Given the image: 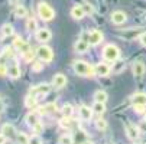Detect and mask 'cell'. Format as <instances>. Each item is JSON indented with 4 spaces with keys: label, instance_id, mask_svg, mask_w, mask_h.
<instances>
[{
    "label": "cell",
    "instance_id": "4fadbf2b",
    "mask_svg": "<svg viewBox=\"0 0 146 144\" xmlns=\"http://www.w3.org/2000/svg\"><path fill=\"white\" fill-rule=\"evenodd\" d=\"M110 71H111V68L104 62H100L96 66V75H98V76H107L110 74Z\"/></svg>",
    "mask_w": 146,
    "mask_h": 144
},
{
    "label": "cell",
    "instance_id": "8fae6325",
    "mask_svg": "<svg viewBox=\"0 0 146 144\" xmlns=\"http://www.w3.org/2000/svg\"><path fill=\"white\" fill-rule=\"evenodd\" d=\"M2 134L6 137V138H9V140H12V138H16V130H15V127L12 126V124H5L3 127H2Z\"/></svg>",
    "mask_w": 146,
    "mask_h": 144
},
{
    "label": "cell",
    "instance_id": "f6af8a7d",
    "mask_svg": "<svg viewBox=\"0 0 146 144\" xmlns=\"http://www.w3.org/2000/svg\"><path fill=\"white\" fill-rule=\"evenodd\" d=\"M82 144H93V143H91V141H84Z\"/></svg>",
    "mask_w": 146,
    "mask_h": 144
},
{
    "label": "cell",
    "instance_id": "484cf974",
    "mask_svg": "<svg viewBox=\"0 0 146 144\" xmlns=\"http://www.w3.org/2000/svg\"><path fill=\"white\" fill-rule=\"evenodd\" d=\"M26 29H28V32H33V30L38 29V23H36V20H35L33 17L28 19V22H26Z\"/></svg>",
    "mask_w": 146,
    "mask_h": 144
},
{
    "label": "cell",
    "instance_id": "7402d4cb",
    "mask_svg": "<svg viewBox=\"0 0 146 144\" xmlns=\"http://www.w3.org/2000/svg\"><path fill=\"white\" fill-rule=\"evenodd\" d=\"M16 141H17V144H31V138L25 133H17L16 134Z\"/></svg>",
    "mask_w": 146,
    "mask_h": 144
},
{
    "label": "cell",
    "instance_id": "8d00e7d4",
    "mask_svg": "<svg viewBox=\"0 0 146 144\" xmlns=\"http://www.w3.org/2000/svg\"><path fill=\"white\" fill-rule=\"evenodd\" d=\"M32 130H33V133H35V134H40V133L44 131V124L39 121V122H36V124L32 127Z\"/></svg>",
    "mask_w": 146,
    "mask_h": 144
},
{
    "label": "cell",
    "instance_id": "ee69618b",
    "mask_svg": "<svg viewBox=\"0 0 146 144\" xmlns=\"http://www.w3.org/2000/svg\"><path fill=\"white\" fill-rule=\"evenodd\" d=\"M3 110V104H2V101H0V111Z\"/></svg>",
    "mask_w": 146,
    "mask_h": 144
},
{
    "label": "cell",
    "instance_id": "74e56055",
    "mask_svg": "<svg viewBox=\"0 0 146 144\" xmlns=\"http://www.w3.org/2000/svg\"><path fill=\"white\" fill-rule=\"evenodd\" d=\"M133 110L137 114H142V112H145V105L143 104H133Z\"/></svg>",
    "mask_w": 146,
    "mask_h": 144
},
{
    "label": "cell",
    "instance_id": "f35d334b",
    "mask_svg": "<svg viewBox=\"0 0 146 144\" xmlns=\"http://www.w3.org/2000/svg\"><path fill=\"white\" fill-rule=\"evenodd\" d=\"M6 75H7V68L3 64H0V76H6Z\"/></svg>",
    "mask_w": 146,
    "mask_h": 144
},
{
    "label": "cell",
    "instance_id": "30bf717a",
    "mask_svg": "<svg viewBox=\"0 0 146 144\" xmlns=\"http://www.w3.org/2000/svg\"><path fill=\"white\" fill-rule=\"evenodd\" d=\"M52 85L56 88V89H61L67 85V76L62 75V74H56L54 76V81H52Z\"/></svg>",
    "mask_w": 146,
    "mask_h": 144
},
{
    "label": "cell",
    "instance_id": "e0dca14e",
    "mask_svg": "<svg viewBox=\"0 0 146 144\" xmlns=\"http://www.w3.org/2000/svg\"><path fill=\"white\" fill-rule=\"evenodd\" d=\"M80 115H81V118L84 120V121H90L91 117H93V108L90 110L86 105H81L80 107Z\"/></svg>",
    "mask_w": 146,
    "mask_h": 144
},
{
    "label": "cell",
    "instance_id": "7bdbcfd3",
    "mask_svg": "<svg viewBox=\"0 0 146 144\" xmlns=\"http://www.w3.org/2000/svg\"><path fill=\"white\" fill-rule=\"evenodd\" d=\"M9 3H12V5H16V3H17V0H9Z\"/></svg>",
    "mask_w": 146,
    "mask_h": 144
},
{
    "label": "cell",
    "instance_id": "bcb514c9",
    "mask_svg": "<svg viewBox=\"0 0 146 144\" xmlns=\"http://www.w3.org/2000/svg\"><path fill=\"white\" fill-rule=\"evenodd\" d=\"M145 122H146V112H145Z\"/></svg>",
    "mask_w": 146,
    "mask_h": 144
},
{
    "label": "cell",
    "instance_id": "277c9868",
    "mask_svg": "<svg viewBox=\"0 0 146 144\" xmlns=\"http://www.w3.org/2000/svg\"><path fill=\"white\" fill-rule=\"evenodd\" d=\"M36 55L39 56V59L42 60V62H51V60L54 59V52H52V49H51L49 46H45V45L39 46V48L36 49Z\"/></svg>",
    "mask_w": 146,
    "mask_h": 144
},
{
    "label": "cell",
    "instance_id": "9a60e30c",
    "mask_svg": "<svg viewBox=\"0 0 146 144\" xmlns=\"http://www.w3.org/2000/svg\"><path fill=\"white\" fill-rule=\"evenodd\" d=\"M13 45H15V48H16L19 52H22V53H25V52H28V51L31 49V48H29V45L25 42V40L20 39V37H16V39H15Z\"/></svg>",
    "mask_w": 146,
    "mask_h": 144
},
{
    "label": "cell",
    "instance_id": "ab89813d",
    "mask_svg": "<svg viewBox=\"0 0 146 144\" xmlns=\"http://www.w3.org/2000/svg\"><path fill=\"white\" fill-rule=\"evenodd\" d=\"M31 144H42V141H40V138L38 135H33L31 138Z\"/></svg>",
    "mask_w": 146,
    "mask_h": 144
},
{
    "label": "cell",
    "instance_id": "4316f807",
    "mask_svg": "<svg viewBox=\"0 0 146 144\" xmlns=\"http://www.w3.org/2000/svg\"><path fill=\"white\" fill-rule=\"evenodd\" d=\"M15 14H16V17H26L28 10L25 9V6H16V9H15Z\"/></svg>",
    "mask_w": 146,
    "mask_h": 144
},
{
    "label": "cell",
    "instance_id": "9c48e42d",
    "mask_svg": "<svg viewBox=\"0 0 146 144\" xmlns=\"http://www.w3.org/2000/svg\"><path fill=\"white\" fill-rule=\"evenodd\" d=\"M126 20H127V16H126V13L121 12V10H116V12L111 13V22L114 25H123Z\"/></svg>",
    "mask_w": 146,
    "mask_h": 144
},
{
    "label": "cell",
    "instance_id": "e575fe53",
    "mask_svg": "<svg viewBox=\"0 0 146 144\" xmlns=\"http://www.w3.org/2000/svg\"><path fill=\"white\" fill-rule=\"evenodd\" d=\"M33 58H35V52H33L32 49H29L28 52H25V53H23V59L26 60V62H32Z\"/></svg>",
    "mask_w": 146,
    "mask_h": 144
},
{
    "label": "cell",
    "instance_id": "7c38bea8",
    "mask_svg": "<svg viewBox=\"0 0 146 144\" xmlns=\"http://www.w3.org/2000/svg\"><path fill=\"white\" fill-rule=\"evenodd\" d=\"M84 16H86V10H84V7H82V6L75 5V6L71 9V17H72V19H75V20H81Z\"/></svg>",
    "mask_w": 146,
    "mask_h": 144
},
{
    "label": "cell",
    "instance_id": "7a4b0ae2",
    "mask_svg": "<svg viewBox=\"0 0 146 144\" xmlns=\"http://www.w3.org/2000/svg\"><path fill=\"white\" fill-rule=\"evenodd\" d=\"M38 14H39V17L42 19L44 22H49V20H52L55 17L54 9L48 3H44V2H40L38 5Z\"/></svg>",
    "mask_w": 146,
    "mask_h": 144
},
{
    "label": "cell",
    "instance_id": "d4e9b609",
    "mask_svg": "<svg viewBox=\"0 0 146 144\" xmlns=\"http://www.w3.org/2000/svg\"><path fill=\"white\" fill-rule=\"evenodd\" d=\"M0 30H2V35H3L5 37H7V36H12V35H13V26H12V25H9V23L3 25Z\"/></svg>",
    "mask_w": 146,
    "mask_h": 144
},
{
    "label": "cell",
    "instance_id": "83f0119b",
    "mask_svg": "<svg viewBox=\"0 0 146 144\" xmlns=\"http://www.w3.org/2000/svg\"><path fill=\"white\" fill-rule=\"evenodd\" d=\"M59 144H74V140L70 134H64V135H61L59 140H58Z\"/></svg>",
    "mask_w": 146,
    "mask_h": 144
},
{
    "label": "cell",
    "instance_id": "d6986e66",
    "mask_svg": "<svg viewBox=\"0 0 146 144\" xmlns=\"http://www.w3.org/2000/svg\"><path fill=\"white\" fill-rule=\"evenodd\" d=\"M56 111V104H54V102H51V104H46L44 107L39 108V114L40 115H46V114H51V112H55Z\"/></svg>",
    "mask_w": 146,
    "mask_h": 144
},
{
    "label": "cell",
    "instance_id": "2e32d148",
    "mask_svg": "<svg viewBox=\"0 0 146 144\" xmlns=\"http://www.w3.org/2000/svg\"><path fill=\"white\" fill-rule=\"evenodd\" d=\"M132 71H133V75L135 76H143L145 75V71H146V66H145V64L143 62H135L133 64V68H132Z\"/></svg>",
    "mask_w": 146,
    "mask_h": 144
},
{
    "label": "cell",
    "instance_id": "1f68e13d",
    "mask_svg": "<svg viewBox=\"0 0 146 144\" xmlns=\"http://www.w3.org/2000/svg\"><path fill=\"white\" fill-rule=\"evenodd\" d=\"M71 124H72V121L70 120V117H64V118L59 120V126H61L62 128H70Z\"/></svg>",
    "mask_w": 146,
    "mask_h": 144
},
{
    "label": "cell",
    "instance_id": "44dd1931",
    "mask_svg": "<svg viewBox=\"0 0 146 144\" xmlns=\"http://www.w3.org/2000/svg\"><path fill=\"white\" fill-rule=\"evenodd\" d=\"M38 114H39V112H29V114L26 115V124H28L29 127H33L36 122H39Z\"/></svg>",
    "mask_w": 146,
    "mask_h": 144
},
{
    "label": "cell",
    "instance_id": "4dcf8cb0",
    "mask_svg": "<svg viewBox=\"0 0 146 144\" xmlns=\"http://www.w3.org/2000/svg\"><path fill=\"white\" fill-rule=\"evenodd\" d=\"M124 66H126V65H124V62H121V60H117L116 64H113V72H114V74H120V72L124 69Z\"/></svg>",
    "mask_w": 146,
    "mask_h": 144
},
{
    "label": "cell",
    "instance_id": "836d02e7",
    "mask_svg": "<svg viewBox=\"0 0 146 144\" xmlns=\"http://www.w3.org/2000/svg\"><path fill=\"white\" fill-rule=\"evenodd\" d=\"M3 56H5V58H9V59H12V58L15 56L13 48H10V46H6V48L3 49Z\"/></svg>",
    "mask_w": 146,
    "mask_h": 144
},
{
    "label": "cell",
    "instance_id": "d6a6232c",
    "mask_svg": "<svg viewBox=\"0 0 146 144\" xmlns=\"http://www.w3.org/2000/svg\"><path fill=\"white\" fill-rule=\"evenodd\" d=\"M96 127H97V130H101V131H104L107 128V122H106V120H97L96 121Z\"/></svg>",
    "mask_w": 146,
    "mask_h": 144
},
{
    "label": "cell",
    "instance_id": "f546056e",
    "mask_svg": "<svg viewBox=\"0 0 146 144\" xmlns=\"http://www.w3.org/2000/svg\"><path fill=\"white\" fill-rule=\"evenodd\" d=\"M93 111L96 114H103L104 111H106V107H104V102H96L94 107H93Z\"/></svg>",
    "mask_w": 146,
    "mask_h": 144
},
{
    "label": "cell",
    "instance_id": "52a82bcc",
    "mask_svg": "<svg viewBox=\"0 0 146 144\" xmlns=\"http://www.w3.org/2000/svg\"><path fill=\"white\" fill-rule=\"evenodd\" d=\"M36 40H39V42H48V40H51L52 37V33L49 29L46 28H42V29H38L36 30Z\"/></svg>",
    "mask_w": 146,
    "mask_h": 144
},
{
    "label": "cell",
    "instance_id": "6da1fadb",
    "mask_svg": "<svg viewBox=\"0 0 146 144\" xmlns=\"http://www.w3.org/2000/svg\"><path fill=\"white\" fill-rule=\"evenodd\" d=\"M72 68L77 75L81 76H94L96 75V66H91L90 64L84 62V60H75L72 64Z\"/></svg>",
    "mask_w": 146,
    "mask_h": 144
},
{
    "label": "cell",
    "instance_id": "cb8c5ba5",
    "mask_svg": "<svg viewBox=\"0 0 146 144\" xmlns=\"http://www.w3.org/2000/svg\"><path fill=\"white\" fill-rule=\"evenodd\" d=\"M36 101H38V98L29 94V95L25 98V105H26L28 108H33V107H36Z\"/></svg>",
    "mask_w": 146,
    "mask_h": 144
},
{
    "label": "cell",
    "instance_id": "5bb4252c",
    "mask_svg": "<svg viewBox=\"0 0 146 144\" xmlns=\"http://www.w3.org/2000/svg\"><path fill=\"white\" fill-rule=\"evenodd\" d=\"M88 46H90L88 40H86V39H80L78 42L75 43L74 49H75V52H78V53H86L87 49H88Z\"/></svg>",
    "mask_w": 146,
    "mask_h": 144
},
{
    "label": "cell",
    "instance_id": "8992f818",
    "mask_svg": "<svg viewBox=\"0 0 146 144\" xmlns=\"http://www.w3.org/2000/svg\"><path fill=\"white\" fill-rule=\"evenodd\" d=\"M124 128H126V135H127L129 140H132V141H136L137 140V137H139V128L136 126L130 124V122H126V124H124Z\"/></svg>",
    "mask_w": 146,
    "mask_h": 144
},
{
    "label": "cell",
    "instance_id": "5b68a950",
    "mask_svg": "<svg viewBox=\"0 0 146 144\" xmlns=\"http://www.w3.org/2000/svg\"><path fill=\"white\" fill-rule=\"evenodd\" d=\"M51 85H48V84H40V85H36V87H33V88H31V95H33V97H36L38 99L39 98H42V97H46L49 92H51Z\"/></svg>",
    "mask_w": 146,
    "mask_h": 144
},
{
    "label": "cell",
    "instance_id": "60d3db41",
    "mask_svg": "<svg viewBox=\"0 0 146 144\" xmlns=\"http://www.w3.org/2000/svg\"><path fill=\"white\" fill-rule=\"evenodd\" d=\"M139 40H140V43L146 48V33H142V35L139 36Z\"/></svg>",
    "mask_w": 146,
    "mask_h": 144
},
{
    "label": "cell",
    "instance_id": "ba28073f",
    "mask_svg": "<svg viewBox=\"0 0 146 144\" xmlns=\"http://www.w3.org/2000/svg\"><path fill=\"white\" fill-rule=\"evenodd\" d=\"M103 40V33L100 30H91L88 32V43L93 46H97L98 43H101Z\"/></svg>",
    "mask_w": 146,
    "mask_h": 144
},
{
    "label": "cell",
    "instance_id": "d590c367",
    "mask_svg": "<svg viewBox=\"0 0 146 144\" xmlns=\"http://www.w3.org/2000/svg\"><path fill=\"white\" fill-rule=\"evenodd\" d=\"M44 69V62L40 60V62H32V71L33 72H40Z\"/></svg>",
    "mask_w": 146,
    "mask_h": 144
},
{
    "label": "cell",
    "instance_id": "b9f144b4",
    "mask_svg": "<svg viewBox=\"0 0 146 144\" xmlns=\"http://www.w3.org/2000/svg\"><path fill=\"white\" fill-rule=\"evenodd\" d=\"M5 141H6V137L3 134H0V144H5Z\"/></svg>",
    "mask_w": 146,
    "mask_h": 144
},
{
    "label": "cell",
    "instance_id": "603a6c76",
    "mask_svg": "<svg viewBox=\"0 0 146 144\" xmlns=\"http://www.w3.org/2000/svg\"><path fill=\"white\" fill-rule=\"evenodd\" d=\"M107 94L104 92V91H97L96 94H94V101L96 102H104L106 104V101H107Z\"/></svg>",
    "mask_w": 146,
    "mask_h": 144
},
{
    "label": "cell",
    "instance_id": "f1b7e54d",
    "mask_svg": "<svg viewBox=\"0 0 146 144\" xmlns=\"http://www.w3.org/2000/svg\"><path fill=\"white\" fill-rule=\"evenodd\" d=\"M62 115H64V117H70L71 118V115H72V112H74V108L70 105V104H65L64 107H62Z\"/></svg>",
    "mask_w": 146,
    "mask_h": 144
},
{
    "label": "cell",
    "instance_id": "ac0fdd59",
    "mask_svg": "<svg viewBox=\"0 0 146 144\" xmlns=\"http://www.w3.org/2000/svg\"><path fill=\"white\" fill-rule=\"evenodd\" d=\"M7 75H9L10 78H13V79H16V78L20 76V68H19V65H17L16 62H13V64L7 68Z\"/></svg>",
    "mask_w": 146,
    "mask_h": 144
},
{
    "label": "cell",
    "instance_id": "ffe728a7",
    "mask_svg": "<svg viewBox=\"0 0 146 144\" xmlns=\"http://www.w3.org/2000/svg\"><path fill=\"white\" fill-rule=\"evenodd\" d=\"M132 101H133V104H143L146 105V94L143 92H137L132 97Z\"/></svg>",
    "mask_w": 146,
    "mask_h": 144
},
{
    "label": "cell",
    "instance_id": "3957f363",
    "mask_svg": "<svg viewBox=\"0 0 146 144\" xmlns=\"http://www.w3.org/2000/svg\"><path fill=\"white\" fill-rule=\"evenodd\" d=\"M103 58L109 62H116L120 58V49L116 45H106L103 49Z\"/></svg>",
    "mask_w": 146,
    "mask_h": 144
}]
</instances>
